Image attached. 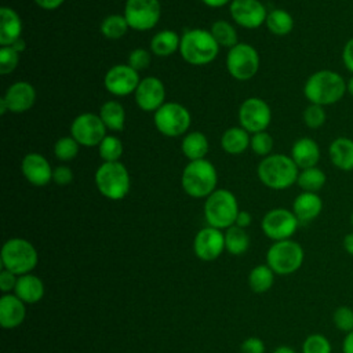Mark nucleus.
I'll return each mask as SVG.
<instances>
[{
	"label": "nucleus",
	"instance_id": "1a4fd4ad",
	"mask_svg": "<svg viewBox=\"0 0 353 353\" xmlns=\"http://www.w3.org/2000/svg\"><path fill=\"white\" fill-rule=\"evenodd\" d=\"M153 121L160 134L175 138L188 134L192 116L183 105L178 102H165L154 112Z\"/></svg>",
	"mask_w": 353,
	"mask_h": 353
},
{
	"label": "nucleus",
	"instance_id": "5701e85b",
	"mask_svg": "<svg viewBox=\"0 0 353 353\" xmlns=\"http://www.w3.org/2000/svg\"><path fill=\"white\" fill-rule=\"evenodd\" d=\"M323 210V200L317 193L302 192L292 203V212L299 223H309L314 221Z\"/></svg>",
	"mask_w": 353,
	"mask_h": 353
},
{
	"label": "nucleus",
	"instance_id": "de8ad7c7",
	"mask_svg": "<svg viewBox=\"0 0 353 353\" xmlns=\"http://www.w3.org/2000/svg\"><path fill=\"white\" fill-rule=\"evenodd\" d=\"M18 281V276L7 269H1L0 272V290L4 294H11V291L15 290Z\"/></svg>",
	"mask_w": 353,
	"mask_h": 353
},
{
	"label": "nucleus",
	"instance_id": "4be33fe9",
	"mask_svg": "<svg viewBox=\"0 0 353 353\" xmlns=\"http://www.w3.org/2000/svg\"><path fill=\"white\" fill-rule=\"evenodd\" d=\"M291 159L299 170L316 167L320 160L319 143L309 137L296 139L291 148Z\"/></svg>",
	"mask_w": 353,
	"mask_h": 353
},
{
	"label": "nucleus",
	"instance_id": "a18cd8bd",
	"mask_svg": "<svg viewBox=\"0 0 353 353\" xmlns=\"http://www.w3.org/2000/svg\"><path fill=\"white\" fill-rule=\"evenodd\" d=\"M73 171L70 167L68 165H58L54 168V172H52V181L59 185V186H66L69 183L73 182Z\"/></svg>",
	"mask_w": 353,
	"mask_h": 353
},
{
	"label": "nucleus",
	"instance_id": "a211bd4d",
	"mask_svg": "<svg viewBox=\"0 0 353 353\" xmlns=\"http://www.w3.org/2000/svg\"><path fill=\"white\" fill-rule=\"evenodd\" d=\"M134 97L139 109L145 112H156L165 103L164 83L154 76L143 77L141 79Z\"/></svg>",
	"mask_w": 353,
	"mask_h": 353
},
{
	"label": "nucleus",
	"instance_id": "39448f33",
	"mask_svg": "<svg viewBox=\"0 0 353 353\" xmlns=\"http://www.w3.org/2000/svg\"><path fill=\"white\" fill-rule=\"evenodd\" d=\"M99 193L109 200L124 199L131 189V176L127 167L120 161L102 163L94 175Z\"/></svg>",
	"mask_w": 353,
	"mask_h": 353
},
{
	"label": "nucleus",
	"instance_id": "49530a36",
	"mask_svg": "<svg viewBox=\"0 0 353 353\" xmlns=\"http://www.w3.org/2000/svg\"><path fill=\"white\" fill-rule=\"evenodd\" d=\"M265 343L258 336H250L244 339L240 345L241 353H265Z\"/></svg>",
	"mask_w": 353,
	"mask_h": 353
},
{
	"label": "nucleus",
	"instance_id": "f3484780",
	"mask_svg": "<svg viewBox=\"0 0 353 353\" xmlns=\"http://www.w3.org/2000/svg\"><path fill=\"white\" fill-rule=\"evenodd\" d=\"M193 251L201 261H214L219 258L225 251V233L212 226L200 229L193 240Z\"/></svg>",
	"mask_w": 353,
	"mask_h": 353
},
{
	"label": "nucleus",
	"instance_id": "412c9836",
	"mask_svg": "<svg viewBox=\"0 0 353 353\" xmlns=\"http://www.w3.org/2000/svg\"><path fill=\"white\" fill-rule=\"evenodd\" d=\"M25 305L15 294H3L0 298V325L6 330L21 325L26 317Z\"/></svg>",
	"mask_w": 353,
	"mask_h": 353
},
{
	"label": "nucleus",
	"instance_id": "f8f14e48",
	"mask_svg": "<svg viewBox=\"0 0 353 353\" xmlns=\"http://www.w3.org/2000/svg\"><path fill=\"white\" fill-rule=\"evenodd\" d=\"M298 226V218L292 210L287 208H273L268 211L261 221L262 232L273 241L291 239L295 234Z\"/></svg>",
	"mask_w": 353,
	"mask_h": 353
},
{
	"label": "nucleus",
	"instance_id": "6ab92c4d",
	"mask_svg": "<svg viewBox=\"0 0 353 353\" xmlns=\"http://www.w3.org/2000/svg\"><path fill=\"white\" fill-rule=\"evenodd\" d=\"M21 171L30 185L46 186L52 181L54 168L43 154L28 153L21 163Z\"/></svg>",
	"mask_w": 353,
	"mask_h": 353
},
{
	"label": "nucleus",
	"instance_id": "c03bdc74",
	"mask_svg": "<svg viewBox=\"0 0 353 353\" xmlns=\"http://www.w3.org/2000/svg\"><path fill=\"white\" fill-rule=\"evenodd\" d=\"M150 59H152V57H150V52L148 50H145V48H135V50H132L130 52L127 63L132 69L139 72V70H143V69H146L149 66Z\"/></svg>",
	"mask_w": 353,
	"mask_h": 353
},
{
	"label": "nucleus",
	"instance_id": "7ed1b4c3",
	"mask_svg": "<svg viewBox=\"0 0 353 353\" xmlns=\"http://www.w3.org/2000/svg\"><path fill=\"white\" fill-rule=\"evenodd\" d=\"M179 52L183 61L188 63L203 66L211 63L216 58L219 52V44L210 30L194 28L186 30L181 36Z\"/></svg>",
	"mask_w": 353,
	"mask_h": 353
},
{
	"label": "nucleus",
	"instance_id": "473e14b6",
	"mask_svg": "<svg viewBox=\"0 0 353 353\" xmlns=\"http://www.w3.org/2000/svg\"><path fill=\"white\" fill-rule=\"evenodd\" d=\"M274 274L268 265H256L248 274V285L256 294L266 292L274 283Z\"/></svg>",
	"mask_w": 353,
	"mask_h": 353
},
{
	"label": "nucleus",
	"instance_id": "4468645a",
	"mask_svg": "<svg viewBox=\"0 0 353 353\" xmlns=\"http://www.w3.org/2000/svg\"><path fill=\"white\" fill-rule=\"evenodd\" d=\"M239 124L250 134L266 131L272 121V110L266 101L251 97L239 108Z\"/></svg>",
	"mask_w": 353,
	"mask_h": 353
},
{
	"label": "nucleus",
	"instance_id": "20e7f679",
	"mask_svg": "<svg viewBox=\"0 0 353 353\" xmlns=\"http://www.w3.org/2000/svg\"><path fill=\"white\" fill-rule=\"evenodd\" d=\"M216 168L207 159L189 161L181 176L182 189L193 199H207L214 190H216Z\"/></svg>",
	"mask_w": 353,
	"mask_h": 353
},
{
	"label": "nucleus",
	"instance_id": "7c9ffc66",
	"mask_svg": "<svg viewBox=\"0 0 353 353\" xmlns=\"http://www.w3.org/2000/svg\"><path fill=\"white\" fill-rule=\"evenodd\" d=\"M250 248V236L240 226H230L225 232V250L232 255H243Z\"/></svg>",
	"mask_w": 353,
	"mask_h": 353
},
{
	"label": "nucleus",
	"instance_id": "a19ab883",
	"mask_svg": "<svg viewBox=\"0 0 353 353\" xmlns=\"http://www.w3.org/2000/svg\"><path fill=\"white\" fill-rule=\"evenodd\" d=\"M302 119H303V123L306 124V127H309L312 130H317V128L323 127V124L325 123L327 113H325L324 106L310 103L305 108V110L302 113Z\"/></svg>",
	"mask_w": 353,
	"mask_h": 353
},
{
	"label": "nucleus",
	"instance_id": "79ce46f5",
	"mask_svg": "<svg viewBox=\"0 0 353 353\" xmlns=\"http://www.w3.org/2000/svg\"><path fill=\"white\" fill-rule=\"evenodd\" d=\"M334 325L343 334L353 331V309L350 306H338L332 313Z\"/></svg>",
	"mask_w": 353,
	"mask_h": 353
},
{
	"label": "nucleus",
	"instance_id": "4c0bfd02",
	"mask_svg": "<svg viewBox=\"0 0 353 353\" xmlns=\"http://www.w3.org/2000/svg\"><path fill=\"white\" fill-rule=\"evenodd\" d=\"M79 142L72 137H61L54 145V154L61 161H70L79 154Z\"/></svg>",
	"mask_w": 353,
	"mask_h": 353
},
{
	"label": "nucleus",
	"instance_id": "13d9d810",
	"mask_svg": "<svg viewBox=\"0 0 353 353\" xmlns=\"http://www.w3.org/2000/svg\"><path fill=\"white\" fill-rule=\"evenodd\" d=\"M7 112H10V110H8V106H7L6 101H4L3 97H1V98H0V113H1V114H6Z\"/></svg>",
	"mask_w": 353,
	"mask_h": 353
},
{
	"label": "nucleus",
	"instance_id": "bf43d9fd",
	"mask_svg": "<svg viewBox=\"0 0 353 353\" xmlns=\"http://www.w3.org/2000/svg\"><path fill=\"white\" fill-rule=\"evenodd\" d=\"M346 90H347V92L353 97V74L350 76V79H349L347 83H346Z\"/></svg>",
	"mask_w": 353,
	"mask_h": 353
},
{
	"label": "nucleus",
	"instance_id": "aec40b11",
	"mask_svg": "<svg viewBox=\"0 0 353 353\" xmlns=\"http://www.w3.org/2000/svg\"><path fill=\"white\" fill-rule=\"evenodd\" d=\"M8 110L12 113H22L29 110L36 102V90L29 81H15L3 95Z\"/></svg>",
	"mask_w": 353,
	"mask_h": 353
},
{
	"label": "nucleus",
	"instance_id": "ddd939ff",
	"mask_svg": "<svg viewBox=\"0 0 353 353\" xmlns=\"http://www.w3.org/2000/svg\"><path fill=\"white\" fill-rule=\"evenodd\" d=\"M106 127L99 114L85 112L74 117L70 124V135L79 142L80 146H98L108 135Z\"/></svg>",
	"mask_w": 353,
	"mask_h": 353
},
{
	"label": "nucleus",
	"instance_id": "052dcab7",
	"mask_svg": "<svg viewBox=\"0 0 353 353\" xmlns=\"http://www.w3.org/2000/svg\"><path fill=\"white\" fill-rule=\"evenodd\" d=\"M350 225H352V228H353V212L350 214Z\"/></svg>",
	"mask_w": 353,
	"mask_h": 353
},
{
	"label": "nucleus",
	"instance_id": "c85d7f7f",
	"mask_svg": "<svg viewBox=\"0 0 353 353\" xmlns=\"http://www.w3.org/2000/svg\"><path fill=\"white\" fill-rule=\"evenodd\" d=\"M179 44L181 36L171 29H164L152 37L150 51L157 57H168L175 51H179Z\"/></svg>",
	"mask_w": 353,
	"mask_h": 353
},
{
	"label": "nucleus",
	"instance_id": "f03ea898",
	"mask_svg": "<svg viewBox=\"0 0 353 353\" xmlns=\"http://www.w3.org/2000/svg\"><path fill=\"white\" fill-rule=\"evenodd\" d=\"M259 181L269 189L284 190L296 183L299 168L291 156L273 153L263 157L256 168Z\"/></svg>",
	"mask_w": 353,
	"mask_h": 353
},
{
	"label": "nucleus",
	"instance_id": "423d86ee",
	"mask_svg": "<svg viewBox=\"0 0 353 353\" xmlns=\"http://www.w3.org/2000/svg\"><path fill=\"white\" fill-rule=\"evenodd\" d=\"M1 266L17 276L30 273L39 262V254L34 245L22 237L8 239L1 247Z\"/></svg>",
	"mask_w": 353,
	"mask_h": 353
},
{
	"label": "nucleus",
	"instance_id": "b1692460",
	"mask_svg": "<svg viewBox=\"0 0 353 353\" xmlns=\"http://www.w3.org/2000/svg\"><path fill=\"white\" fill-rule=\"evenodd\" d=\"M22 37V19L19 14L10 8H0V46H11Z\"/></svg>",
	"mask_w": 353,
	"mask_h": 353
},
{
	"label": "nucleus",
	"instance_id": "6e6d98bb",
	"mask_svg": "<svg viewBox=\"0 0 353 353\" xmlns=\"http://www.w3.org/2000/svg\"><path fill=\"white\" fill-rule=\"evenodd\" d=\"M11 47H12L15 51H18V52L21 54V52H23V51H25V48H26V43H25V40L21 37V39H18L15 43H12V44H11Z\"/></svg>",
	"mask_w": 353,
	"mask_h": 353
},
{
	"label": "nucleus",
	"instance_id": "4d7b16f0",
	"mask_svg": "<svg viewBox=\"0 0 353 353\" xmlns=\"http://www.w3.org/2000/svg\"><path fill=\"white\" fill-rule=\"evenodd\" d=\"M272 353H296L292 347H290V346H285V345H283V346H279V347H276Z\"/></svg>",
	"mask_w": 353,
	"mask_h": 353
},
{
	"label": "nucleus",
	"instance_id": "ea45409f",
	"mask_svg": "<svg viewBox=\"0 0 353 353\" xmlns=\"http://www.w3.org/2000/svg\"><path fill=\"white\" fill-rule=\"evenodd\" d=\"M273 145H274L273 137L268 131H261V132H255L251 135L250 148L258 156L266 157V156L272 154Z\"/></svg>",
	"mask_w": 353,
	"mask_h": 353
},
{
	"label": "nucleus",
	"instance_id": "72a5a7b5",
	"mask_svg": "<svg viewBox=\"0 0 353 353\" xmlns=\"http://www.w3.org/2000/svg\"><path fill=\"white\" fill-rule=\"evenodd\" d=\"M327 182V176L321 168L310 167L301 170L298 174L296 185L302 189V192H313L317 193Z\"/></svg>",
	"mask_w": 353,
	"mask_h": 353
},
{
	"label": "nucleus",
	"instance_id": "37998d69",
	"mask_svg": "<svg viewBox=\"0 0 353 353\" xmlns=\"http://www.w3.org/2000/svg\"><path fill=\"white\" fill-rule=\"evenodd\" d=\"M19 63V52L15 51L11 46L0 47V73L10 74L15 70Z\"/></svg>",
	"mask_w": 353,
	"mask_h": 353
},
{
	"label": "nucleus",
	"instance_id": "3c124183",
	"mask_svg": "<svg viewBox=\"0 0 353 353\" xmlns=\"http://www.w3.org/2000/svg\"><path fill=\"white\" fill-rule=\"evenodd\" d=\"M251 222H252V216H251V214L248 212V211H239V214H237V218H236V222H234V225L236 226H240V228H243V229H245L247 226H250L251 225Z\"/></svg>",
	"mask_w": 353,
	"mask_h": 353
},
{
	"label": "nucleus",
	"instance_id": "9b49d317",
	"mask_svg": "<svg viewBox=\"0 0 353 353\" xmlns=\"http://www.w3.org/2000/svg\"><path fill=\"white\" fill-rule=\"evenodd\" d=\"M131 29L146 32L154 28L161 15L159 0H125L123 14Z\"/></svg>",
	"mask_w": 353,
	"mask_h": 353
},
{
	"label": "nucleus",
	"instance_id": "a878e982",
	"mask_svg": "<svg viewBox=\"0 0 353 353\" xmlns=\"http://www.w3.org/2000/svg\"><path fill=\"white\" fill-rule=\"evenodd\" d=\"M328 156L334 167L341 171H353V139L347 137L335 138L328 148Z\"/></svg>",
	"mask_w": 353,
	"mask_h": 353
},
{
	"label": "nucleus",
	"instance_id": "e433bc0d",
	"mask_svg": "<svg viewBox=\"0 0 353 353\" xmlns=\"http://www.w3.org/2000/svg\"><path fill=\"white\" fill-rule=\"evenodd\" d=\"M98 153L105 163L119 161L123 154V142L114 135H106L98 145Z\"/></svg>",
	"mask_w": 353,
	"mask_h": 353
},
{
	"label": "nucleus",
	"instance_id": "9d476101",
	"mask_svg": "<svg viewBox=\"0 0 353 353\" xmlns=\"http://www.w3.org/2000/svg\"><path fill=\"white\" fill-rule=\"evenodd\" d=\"M226 69L236 80L245 81L252 79L259 69L258 51L251 44L237 43L228 51Z\"/></svg>",
	"mask_w": 353,
	"mask_h": 353
},
{
	"label": "nucleus",
	"instance_id": "f257e3e1",
	"mask_svg": "<svg viewBox=\"0 0 353 353\" xmlns=\"http://www.w3.org/2000/svg\"><path fill=\"white\" fill-rule=\"evenodd\" d=\"M345 79L330 69H321L310 74L303 85V95L310 103L327 106L336 103L346 94Z\"/></svg>",
	"mask_w": 353,
	"mask_h": 353
},
{
	"label": "nucleus",
	"instance_id": "603ef678",
	"mask_svg": "<svg viewBox=\"0 0 353 353\" xmlns=\"http://www.w3.org/2000/svg\"><path fill=\"white\" fill-rule=\"evenodd\" d=\"M342 353H353V331L345 334L342 341Z\"/></svg>",
	"mask_w": 353,
	"mask_h": 353
},
{
	"label": "nucleus",
	"instance_id": "cd10ccee",
	"mask_svg": "<svg viewBox=\"0 0 353 353\" xmlns=\"http://www.w3.org/2000/svg\"><path fill=\"white\" fill-rule=\"evenodd\" d=\"M250 132L243 127H230L228 128L221 138L222 149L229 154H240L247 150L250 146Z\"/></svg>",
	"mask_w": 353,
	"mask_h": 353
},
{
	"label": "nucleus",
	"instance_id": "09e8293b",
	"mask_svg": "<svg viewBox=\"0 0 353 353\" xmlns=\"http://www.w3.org/2000/svg\"><path fill=\"white\" fill-rule=\"evenodd\" d=\"M342 62L345 68L353 74V37H350L342 50Z\"/></svg>",
	"mask_w": 353,
	"mask_h": 353
},
{
	"label": "nucleus",
	"instance_id": "2f4dec72",
	"mask_svg": "<svg viewBox=\"0 0 353 353\" xmlns=\"http://www.w3.org/2000/svg\"><path fill=\"white\" fill-rule=\"evenodd\" d=\"M265 25L270 33L276 36H285L294 29V18L288 11L276 8L268 12Z\"/></svg>",
	"mask_w": 353,
	"mask_h": 353
},
{
	"label": "nucleus",
	"instance_id": "2eb2a0df",
	"mask_svg": "<svg viewBox=\"0 0 353 353\" xmlns=\"http://www.w3.org/2000/svg\"><path fill=\"white\" fill-rule=\"evenodd\" d=\"M139 81V73L128 63L112 66L103 77L105 88L108 90V92L116 97H127L130 94H134Z\"/></svg>",
	"mask_w": 353,
	"mask_h": 353
},
{
	"label": "nucleus",
	"instance_id": "0eeeda50",
	"mask_svg": "<svg viewBox=\"0 0 353 353\" xmlns=\"http://www.w3.org/2000/svg\"><path fill=\"white\" fill-rule=\"evenodd\" d=\"M239 203L236 196L228 189L214 190L204 203V218L208 226L216 229H228L234 225L239 214Z\"/></svg>",
	"mask_w": 353,
	"mask_h": 353
},
{
	"label": "nucleus",
	"instance_id": "8fccbe9b",
	"mask_svg": "<svg viewBox=\"0 0 353 353\" xmlns=\"http://www.w3.org/2000/svg\"><path fill=\"white\" fill-rule=\"evenodd\" d=\"M40 8L47 10V11H52L59 8L65 0H33Z\"/></svg>",
	"mask_w": 353,
	"mask_h": 353
},
{
	"label": "nucleus",
	"instance_id": "6e6552de",
	"mask_svg": "<svg viewBox=\"0 0 353 353\" xmlns=\"http://www.w3.org/2000/svg\"><path fill=\"white\" fill-rule=\"evenodd\" d=\"M305 251L295 240L274 241L266 252V265L280 276L295 273L303 263Z\"/></svg>",
	"mask_w": 353,
	"mask_h": 353
},
{
	"label": "nucleus",
	"instance_id": "dca6fc26",
	"mask_svg": "<svg viewBox=\"0 0 353 353\" xmlns=\"http://www.w3.org/2000/svg\"><path fill=\"white\" fill-rule=\"evenodd\" d=\"M229 12L233 21L245 29L259 28L268 17L266 7L259 0H233L229 4Z\"/></svg>",
	"mask_w": 353,
	"mask_h": 353
},
{
	"label": "nucleus",
	"instance_id": "bb28decb",
	"mask_svg": "<svg viewBox=\"0 0 353 353\" xmlns=\"http://www.w3.org/2000/svg\"><path fill=\"white\" fill-rule=\"evenodd\" d=\"M181 150L189 161L205 159V156L210 150L208 138L205 137V134H203L200 131L188 132L182 138Z\"/></svg>",
	"mask_w": 353,
	"mask_h": 353
},
{
	"label": "nucleus",
	"instance_id": "5fc2aeb1",
	"mask_svg": "<svg viewBox=\"0 0 353 353\" xmlns=\"http://www.w3.org/2000/svg\"><path fill=\"white\" fill-rule=\"evenodd\" d=\"M205 6L211 7V8H218V7H223L226 4H230L233 0H201Z\"/></svg>",
	"mask_w": 353,
	"mask_h": 353
},
{
	"label": "nucleus",
	"instance_id": "f704fd0d",
	"mask_svg": "<svg viewBox=\"0 0 353 353\" xmlns=\"http://www.w3.org/2000/svg\"><path fill=\"white\" fill-rule=\"evenodd\" d=\"M101 33L109 39V40H117L121 39L127 30L130 29V25L124 15L121 14H110L103 18L101 22Z\"/></svg>",
	"mask_w": 353,
	"mask_h": 353
},
{
	"label": "nucleus",
	"instance_id": "393cba45",
	"mask_svg": "<svg viewBox=\"0 0 353 353\" xmlns=\"http://www.w3.org/2000/svg\"><path fill=\"white\" fill-rule=\"evenodd\" d=\"M46 287L39 276L32 273L18 276L14 294L25 303H37L43 299Z\"/></svg>",
	"mask_w": 353,
	"mask_h": 353
},
{
	"label": "nucleus",
	"instance_id": "864d4df0",
	"mask_svg": "<svg viewBox=\"0 0 353 353\" xmlns=\"http://www.w3.org/2000/svg\"><path fill=\"white\" fill-rule=\"evenodd\" d=\"M342 245H343V250L353 256V232L345 234L343 240H342Z\"/></svg>",
	"mask_w": 353,
	"mask_h": 353
},
{
	"label": "nucleus",
	"instance_id": "c9c22d12",
	"mask_svg": "<svg viewBox=\"0 0 353 353\" xmlns=\"http://www.w3.org/2000/svg\"><path fill=\"white\" fill-rule=\"evenodd\" d=\"M211 34L214 36V39L216 40V43L219 44V47H228L232 48L234 47L239 41V36H237V30L234 29V26L223 19L215 21L211 28H210Z\"/></svg>",
	"mask_w": 353,
	"mask_h": 353
},
{
	"label": "nucleus",
	"instance_id": "c756f323",
	"mask_svg": "<svg viewBox=\"0 0 353 353\" xmlns=\"http://www.w3.org/2000/svg\"><path fill=\"white\" fill-rule=\"evenodd\" d=\"M99 117L110 131H123L125 123V110L119 101H106L99 109Z\"/></svg>",
	"mask_w": 353,
	"mask_h": 353
},
{
	"label": "nucleus",
	"instance_id": "58836bf2",
	"mask_svg": "<svg viewBox=\"0 0 353 353\" xmlns=\"http://www.w3.org/2000/svg\"><path fill=\"white\" fill-rule=\"evenodd\" d=\"M302 353H332V346L325 335L310 334L302 343Z\"/></svg>",
	"mask_w": 353,
	"mask_h": 353
}]
</instances>
